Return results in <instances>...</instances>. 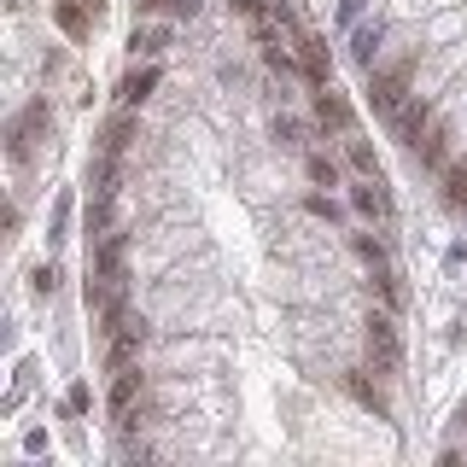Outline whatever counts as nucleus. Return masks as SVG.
I'll return each mask as SVG.
<instances>
[{
	"label": "nucleus",
	"mask_w": 467,
	"mask_h": 467,
	"mask_svg": "<svg viewBox=\"0 0 467 467\" xmlns=\"http://www.w3.org/2000/svg\"><path fill=\"white\" fill-rule=\"evenodd\" d=\"M316 123L333 129V135H357V117H350L345 94H333L327 82H316Z\"/></svg>",
	"instance_id": "4"
},
{
	"label": "nucleus",
	"mask_w": 467,
	"mask_h": 467,
	"mask_svg": "<svg viewBox=\"0 0 467 467\" xmlns=\"http://www.w3.org/2000/svg\"><path fill=\"white\" fill-rule=\"evenodd\" d=\"M58 286V269H36V292H53Z\"/></svg>",
	"instance_id": "13"
},
{
	"label": "nucleus",
	"mask_w": 467,
	"mask_h": 467,
	"mask_svg": "<svg viewBox=\"0 0 467 467\" xmlns=\"http://www.w3.org/2000/svg\"><path fill=\"white\" fill-rule=\"evenodd\" d=\"M304 182L310 187H339V158L333 152H304Z\"/></svg>",
	"instance_id": "8"
},
{
	"label": "nucleus",
	"mask_w": 467,
	"mask_h": 467,
	"mask_svg": "<svg viewBox=\"0 0 467 467\" xmlns=\"http://www.w3.org/2000/svg\"><path fill=\"white\" fill-rule=\"evenodd\" d=\"M345 204H350V199H333V187H327V193H321V187H310V193L298 199V211L316 216V223H345Z\"/></svg>",
	"instance_id": "7"
},
{
	"label": "nucleus",
	"mask_w": 467,
	"mask_h": 467,
	"mask_svg": "<svg viewBox=\"0 0 467 467\" xmlns=\"http://www.w3.org/2000/svg\"><path fill=\"white\" fill-rule=\"evenodd\" d=\"M444 199L456 204V211H467V164H450L444 170Z\"/></svg>",
	"instance_id": "12"
},
{
	"label": "nucleus",
	"mask_w": 467,
	"mask_h": 467,
	"mask_svg": "<svg viewBox=\"0 0 467 467\" xmlns=\"http://www.w3.org/2000/svg\"><path fill=\"white\" fill-rule=\"evenodd\" d=\"M140 12L146 18H193L199 0H140Z\"/></svg>",
	"instance_id": "11"
},
{
	"label": "nucleus",
	"mask_w": 467,
	"mask_h": 467,
	"mask_svg": "<svg viewBox=\"0 0 467 467\" xmlns=\"http://www.w3.org/2000/svg\"><path fill=\"white\" fill-rule=\"evenodd\" d=\"M88 6H94V12H99V6H106V0H88Z\"/></svg>",
	"instance_id": "14"
},
{
	"label": "nucleus",
	"mask_w": 467,
	"mask_h": 467,
	"mask_svg": "<svg viewBox=\"0 0 467 467\" xmlns=\"http://www.w3.org/2000/svg\"><path fill=\"white\" fill-rule=\"evenodd\" d=\"M345 252L357 257L362 269H374V263H386V257H391V252H386V240H374V234H350V240H345Z\"/></svg>",
	"instance_id": "9"
},
{
	"label": "nucleus",
	"mask_w": 467,
	"mask_h": 467,
	"mask_svg": "<svg viewBox=\"0 0 467 467\" xmlns=\"http://www.w3.org/2000/svg\"><path fill=\"white\" fill-rule=\"evenodd\" d=\"M345 164L357 170V175H379V158H374V146H368V140H357V135H345Z\"/></svg>",
	"instance_id": "10"
},
{
	"label": "nucleus",
	"mask_w": 467,
	"mask_h": 467,
	"mask_svg": "<svg viewBox=\"0 0 467 467\" xmlns=\"http://www.w3.org/2000/svg\"><path fill=\"white\" fill-rule=\"evenodd\" d=\"M374 111H386L391 123L409 111V70H379L374 77Z\"/></svg>",
	"instance_id": "3"
},
{
	"label": "nucleus",
	"mask_w": 467,
	"mask_h": 467,
	"mask_svg": "<svg viewBox=\"0 0 467 467\" xmlns=\"http://www.w3.org/2000/svg\"><path fill=\"white\" fill-rule=\"evenodd\" d=\"M350 211L368 216V223H391V193H386V182H379V175H362V182L350 187Z\"/></svg>",
	"instance_id": "2"
},
{
	"label": "nucleus",
	"mask_w": 467,
	"mask_h": 467,
	"mask_svg": "<svg viewBox=\"0 0 467 467\" xmlns=\"http://www.w3.org/2000/svg\"><path fill=\"white\" fill-rule=\"evenodd\" d=\"M170 24H158V18H146V24H135V29H129V53H135V58H158V53H164L170 47Z\"/></svg>",
	"instance_id": "5"
},
{
	"label": "nucleus",
	"mask_w": 467,
	"mask_h": 467,
	"mask_svg": "<svg viewBox=\"0 0 467 467\" xmlns=\"http://www.w3.org/2000/svg\"><path fill=\"white\" fill-rule=\"evenodd\" d=\"M158 88H164V70H158V65H152V58H146V65H140V58H135V65H129V70H123V82H117V106H129V111H140V106H146V99H152V94H158Z\"/></svg>",
	"instance_id": "1"
},
{
	"label": "nucleus",
	"mask_w": 467,
	"mask_h": 467,
	"mask_svg": "<svg viewBox=\"0 0 467 467\" xmlns=\"http://www.w3.org/2000/svg\"><path fill=\"white\" fill-rule=\"evenodd\" d=\"M94 18H99V12L88 6V0H53V24L65 29L70 41H82V36H88V24H94Z\"/></svg>",
	"instance_id": "6"
},
{
	"label": "nucleus",
	"mask_w": 467,
	"mask_h": 467,
	"mask_svg": "<svg viewBox=\"0 0 467 467\" xmlns=\"http://www.w3.org/2000/svg\"><path fill=\"white\" fill-rule=\"evenodd\" d=\"M462 427H467V409H462Z\"/></svg>",
	"instance_id": "15"
}]
</instances>
